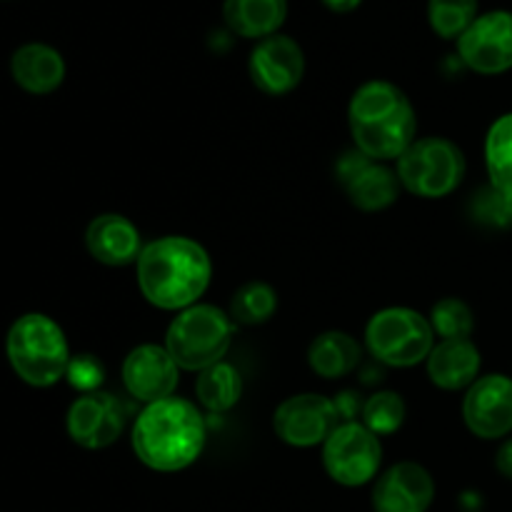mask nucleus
I'll list each match as a JSON object with an SVG mask.
<instances>
[{
    "mask_svg": "<svg viewBox=\"0 0 512 512\" xmlns=\"http://www.w3.org/2000/svg\"><path fill=\"white\" fill-rule=\"evenodd\" d=\"M140 295L153 308L180 313L200 303L213 280L210 255L198 240L185 235H163L145 243L135 263Z\"/></svg>",
    "mask_w": 512,
    "mask_h": 512,
    "instance_id": "f257e3e1",
    "label": "nucleus"
},
{
    "mask_svg": "<svg viewBox=\"0 0 512 512\" xmlns=\"http://www.w3.org/2000/svg\"><path fill=\"white\" fill-rule=\"evenodd\" d=\"M208 440V425L188 398H165L143 405L130 428V448L153 473H180L198 463Z\"/></svg>",
    "mask_w": 512,
    "mask_h": 512,
    "instance_id": "f03ea898",
    "label": "nucleus"
},
{
    "mask_svg": "<svg viewBox=\"0 0 512 512\" xmlns=\"http://www.w3.org/2000/svg\"><path fill=\"white\" fill-rule=\"evenodd\" d=\"M348 128L360 153L380 163H395L418 140V115L403 88L378 78L353 93Z\"/></svg>",
    "mask_w": 512,
    "mask_h": 512,
    "instance_id": "7ed1b4c3",
    "label": "nucleus"
},
{
    "mask_svg": "<svg viewBox=\"0 0 512 512\" xmlns=\"http://www.w3.org/2000/svg\"><path fill=\"white\" fill-rule=\"evenodd\" d=\"M5 353L13 373L30 388H53L73 360L65 330L45 313H23L10 325Z\"/></svg>",
    "mask_w": 512,
    "mask_h": 512,
    "instance_id": "20e7f679",
    "label": "nucleus"
},
{
    "mask_svg": "<svg viewBox=\"0 0 512 512\" xmlns=\"http://www.w3.org/2000/svg\"><path fill=\"white\" fill-rule=\"evenodd\" d=\"M238 325L230 313L218 305L198 303L175 313L165 330L163 345L180 370L185 373H203L213 365L223 363L233 345V335Z\"/></svg>",
    "mask_w": 512,
    "mask_h": 512,
    "instance_id": "39448f33",
    "label": "nucleus"
},
{
    "mask_svg": "<svg viewBox=\"0 0 512 512\" xmlns=\"http://www.w3.org/2000/svg\"><path fill=\"white\" fill-rule=\"evenodd\" d=\"M395 170L405 193L423 200H440L463 185L468 160L455 140L425 135L395 160Z\"/></svg>",
    "mask_w": 512,
    "mask_h": 512,
    "instance_id": "423d86ee",
    "label": "nucleus"
},
{
    "mask_svg": "<svg viewBox=\"0 0 512 512\" xmlns=\"http://www.w3.org/2000/svg\"><path fill=\"white\" fill-rule=\"evenodd\" d=\"M365 350L385 368H415L435 348V330L428 315L405 305L383 308L365 325Z\"/></svg>",
    "mask_w": 512,
    "mask_h": 512,
    "instance_id": "0eeeda50",
    "label": "nucleus"
},
{
    "mask_svg": "<svg viewBox=\"0 0 512 512\" xmlns=\"http://www.w3.org/2000/svg\"><path fill=\"white\" fill-rule=\"evenodd\" d=\"M325 475L343 488L375 483L383 468V443L363 423H340L320 448Z\"/></svg>",
    "mask_w": 512,
    "mask_h": 512,
    "instance_id": "6e6552de",
    "label": "nucleus"
},
{
    "mask_svg": "<svg viewBox=\"0 0 512 512\" xmlns=\"http://www.w3.org/2000/svg\"><path fill=\"white\" fill-rule=\"evenodd\" d=\"M343 423L333 398L320 393H298L285 398L273 413V433L290 448H323L325 440Z\"/></svg>",
    "mask_w": 512,
    "mask_h": 512,
    "instance_id": "1a4fd4ad",
    "label": "nucleus"
},
{
    "mask_svg": "<svg viewBox=\"0 0 512 512\" xmlns=\"http://www.w3.org/2000/svg\"><path fill=\"white\" fill-rule=\"evenodd\" d=\"M335 180L345 190L350 203L363 213H380L398 203L400 185L398 170L388 163L368 158L358 148L348 150L335 160Z\"/></svg>",
    "mask_w": 512,
    "mask_h": 512,
    "instance_id": "9d476101",
    "label": "nucleus"
},
{
    "mask_svg": "<svg viewBox=\"0 0 512 512\" xmlns=\"http://www.w3.org/2000/svg\"><path fill=\"white\" fill-rule=\"evenodd\" d=\"M128 428V408L108 390L78 395L65 413V430L85 450H105Z\"/></svg>",
    "mask_w": 512,
    "mask_h": 512,
    "instance_id": "9b49d317",
    "label": "nucleus"
},
{
    "mask_svg": "<svg viewBox=\"0 0 512 512\" xmlns=\"http://www.w3.org/2000/svg\"><path fill=\"white\" fill-rule=\"evenodd\" d=\"M458 55L478 75H503L512 70V13L490 10L458 38Z\"/></svg>",
    "mask_w": 512,
    "mask_h": 512,
    "instance_id": "f8f14e48",
    "label": "nucleus"
},
{
    "mask_svg": "<svg viewBox=\"0 0 512 512\" xmlns=\"http://www.w3.org/2000/svg\"><path fill=\"white\" fill-rule=\"evenodd\" d=\"M248 73L255 88L270 98L293 93L305 78V53L290 35H270L260 40L248 58Z\"/></svg>",
    "mask_w": 512,
    "mask_h": 512,
    "instance_id": "ddd939ff",
    "label": "nucleus"
},
{
    "mask_svg": "<svg viewBox=\"0 0 512 512\" xmlns=\"http://www.w3.org/2000/svg\"><path fill=\"white\" fill-rule=\"evenodd\" d=\"M123 388L135 403H158L173 398L180 383V368L160 343H140L125 355L120 368Z\"/></svg>",
    "mask_w": 512,
    "mask_h": 512,
    "instance_id": "4468645a",
    "label": "nucleus"
},
{
    "mask_svg": "<svg viewBox=\"0 0 512 512\" xmlns=\"http://www.w3.org/2000/svg\"><path fill=\"white\" fill-rule=\"evenodd\" d=\"M463 423L475 438L500 440L512 433V378L500 373L480 375L465 390Z\"/></svg>",
    "mask_w": 512,
    "mask_h": 512,
    "instance_id": "2eb2a0df",
    "label": "nucleus"
},
{
    "mask_svg": "<svg viewBox=\"0 0 512 512\" xmlns=\"http://www.w3.org/2000/svg\"><path fill=\"white\" fill-rule=\"evenodd\" d=\"M435 500V480L425 465L400 460L378 475L370 493L373 512H428Z\"/></svg>",
    "mask_w": 512,
    "mask_h": 512,
    "instance_id": "dca6fc26",
    "label": "nucleus"
},
{
    "mask_svg": "<svg viewBox=\"0 0 512 512\" xmlns=\"http://www.w3.org/2000/svg\"><path fill=\"white\" fill-rule=\"evenodd\" d=\"M85 248L95 263L128 268L138 263L145 243L133 220L120 213H100L85 228Z\"/></svg>",
    "mask_w": 512,
    "mask_h": 512,
    "instance_id": "f3484780",
    "label": "nucleus"
},
{
    "mask_svg": "<svg viewBox=\"0 0 512 512\" xmlns=\"http://www.w3.org/2000/svg\"><path fill=\"white\" fill-rule=\"evenodd\" d=\"M480 368H483V353L473 338L440 340L425 360L430 383L445 393H460L478 383Z\"/></svg>",
    "mask_w": 512,
    "mask_h": 512,
    "instance_id": "a211bd4d",
    "label": "nucleus"
},
{
    "mask_svg": "<svg viewBox=\"0 0 512 512\" xmlns=\"http://www.w3.org/2000/svg\"><path fill=\"white\" fill-rule=\"evenodd\" d=\"M65 58L48 43H25L10 58L15 85L30 95H50L63 85Z\"/></svg>",
    "mask_w": 512,
    "mask_h": 512,
    "instance_id": "6ab92c4d",
    "label": "nucleus"
},
{
    "mask_svg": "<svg viewBox=\"0 0 512 512\" xmlns=\"http://www.w3.org/2000/svg\"><path fill=\"white\" fill-rule=\"evenodd\" d=\"M363 360V345L345 330H325L308 348V365L318 378L340 380L353 375Z\"/></svg>",
    "mask_w": 512,
    "mask_h": 512,
    "instance_id": "aec40b11",
    "label": "nucleus"
},
{
    "mask_svg": "<svg viewBox=\"0 0 512 512\" xmlns=\"http://www.w3.org/2000/svg\"><path fill=\"white\" fill-rule=\"evenodd\" d=\"M288 18V0H225L223 20L235 35L265 40L278 35Z\"/></svg>",
    "mask_w": 512,
    "mask_h": 512,
    "instance_id": "412c9836",
    "label": "nucleus"
},
{
    "mask_svg": "<svg viewBox=\"0 0 512 512\" xmlns=\"http://www.w3.org/2000/svg\"><path fill=\"white\" fill-rule=\"evenodd\" d=\"M243 388V375L228 360L203 370L195 378V398H198V405L213 415L230 413L240 403V398H243Z\"/></svg>",
    "mask_w": 512,
    "mask_h": 512,
    "instance_id": "4be33fe9",
    "label": "nucleus"
},
{
    "mask_svg": "<svg viewBox=\"0 0 512 512\" xmlns=\"http://www.w3.org/2000/svg\"><path fill=\"white\" fill-rule=\"evenodd\" d=\"M280 298L275 288L263 280H248L235 290L233 300H230V318L235 325H265L273 320L278 313Z\"/></svg>",
    "mask_w": 512,
    "mask_h": 512,
    "instance_id": "5701e85b",
    "label": "nucleus"
},
{
    "mask_svg": "<svg viewBox=\"0 0 512 512\" xmlns=\"http://www.w3.org/2000/svg\"><path fill=\"white\" fill-rule=\"evenodd\" d=\"M485 168L488 180L512 193V113L500 115L485 135Z\"/></svg>",
    "mask_w": 512,
    "mask_h": 512,
    "instance_id": "b1692460",
    "label": "nucleus"
},
{
    "mask_svg": "<svg viewBox=\"0 0 512 512\" xmlns=\"http://www.w3.org/2000/svg\"><path fill=\"white\" fill-rule=\"evenodd\" d=\"M468 218L485 230H512V193L488 180L470 195Z\"/></svg>",
    "mask_w": 512,
    "mask_h": 512,
    "instance_id": "393cba45",
    "label": "nucleus"
},
{
    "mask_svg": "<svg viewBox=\"0 0 512 512\" xmlns=\"http://www.w3.org/2000/svg\"><path fill=\"white\" fill-rule=\"evenodd\" d=\"M478 15L480 0H428V23L443 40H458Z\"/></svg>",
    "mask_w": 512,
    "mask_h": 512,
    "instance_id": "a878e982",
    "label": "nucleus"
},
{
    "mask_svg": "<svg viewBox=\"0 0 512 512\" xmlns=\"http://www.w3.org/2000/svg\"><path fill=\"white\" fill-rule=\"evenodd\" d=\"M405 418H408V405H405L403 395L395 393V390H378L365 400L360 423L373 430L378 438H388L403 428Z\"/></svg>",
    "mask_w": 512,
    "mask_h": 512,
    "instance_id": "bb28decb",
    "label": "nucleus"
},
{
    "mask_svg": "<svg viewBox=\"0 0 512 512\" xmlns=\"http://www.w3.org/2000/svg\"><path fill=\"white\" fill-rule=\"evenodd\" d=\"M430 325L435 338L440 340H465L473 338L475 315L473 308L463 298H443L430 310Z\"/></svg>",
    "mask_w": 512,
    "mask_h": 512,
    "instance_id": "cd10ccee",
    "label": "nucleus"
},
{
    "mask_svg": "<svg viewBox=\"0 0 512 512\" xmlns=\"http://www.w3.org/2000/svg\"><path fill=\"white\" fill-rule=\"evenodd\" d=\"M65 380L70 383V388L78 390L80 395L95 393V390H103L105 383V365L98 355L93 353H80L73 355L68 365V375Z\"/></svg>",
    "mask_w": 512,
    "mask_h": 512,
    "instance_id": "c85d7f7f",
    "label": "nucleus"
},
{
    "mask_svg": "<svg viewBox=\"0 0 512 512\" xmlns=\"http://www.w3.org/2000/svg\"><path fill=\"white\" fill-rule=\"evenodd\" d=\"M365 395H360L358 390H340L333 398L335 408H338V415L343 423H360L365 408Z\"/></svg>",
    "mask_w": 512,
    "mask_h": 512,
    "instance_id": "c756f323",
    "label": "nucleus"
},
{
    "mask_svg": "<svg viewBox=\"0 0 512 512\" xmlns=\"http://www.w3.org/2000/svg\"><path fill=\"white\" fill-rule=\"evenodd\" d=\"M495 468H498V473L503 478L512 480V435L500 443L498 453H495Z\"/></svg>",
    "mask_w": 512,
    "mask_h": 512,
    "instance_id": "7c9ffc66",
    "label": "nucleus"
},
{
    "mask_svg": "<svg viewBox=\"0 0 512 512\" xmlns=\"http://www.w3.org/2000/svg\"><path fill=\"white\" fill-rule=\"evenodd\" d=\"M363 0H323V5L333 13H353V10L360 8Z\"/></svg>",
    "mask_w": 512,
    "mask_h": 512,
    "instance_id": "2f4dec72",
    "label": "nucleus"
}]
</instances>
